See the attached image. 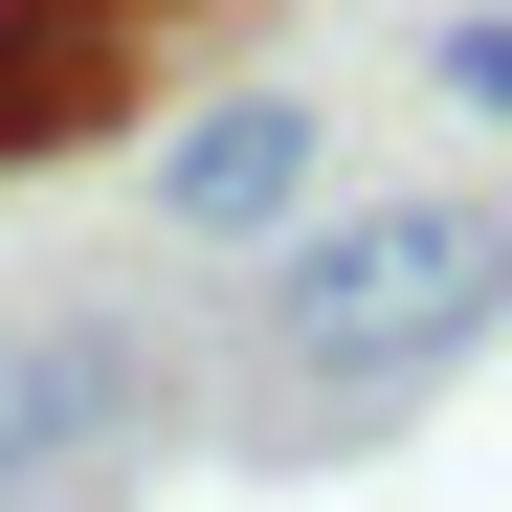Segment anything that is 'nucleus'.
<instances>
[{
    "label": "nucleus",
    "mask_w": 512,
    "mask_h": 512,
    "mask_svg": "<svg viewBox=\"0 0 512 512\" xmlns=\"http://www.w3.org/2000/svg\"><path fill=\"white\" fill-rule=\"evenodd\" d=\"M490 334H512V223L468 179H379V201L268 223V357L334 423H401L446 357H490Z\"/></svg>",
    "instance_id": "obj_1"
},
{
    "label": "nucleus",
    "mask_w": 512,
    "mask_h": 512,
    "mask_svg": "<svg viewBox=\"0 0 512 512\" xmlns=\"http://www.w3.org/2000/svg\"><path fill=\"white\" fill-rule=\"evenodd\" d=\"M134 423H156V334H112V312H0V490L112 468Z\"/></svg>",
    "instance_id": "obj_3"
},
{
    "label": "nucleus",
    "mask_w": 512,
    "mask_h": 512,
    "mask_svg": "<svg viewBox=\"0 0 512 512\" xmlns=\"http://www.w3.org/2000/svg\"><path fill=\"white\" fill-rule=\"evenodd\" d=\"M423 90L468 134H512V0H446V23H423Z\"/></svg>",
    "instance_id": "obj_5"
},
{
    "label": "nucleus",
    "mask_w": 512,
    "mask_h": 512,
    "mask_svg": "<svg viewBox=\"0 0 512 512\" xmlns=\"http://www.w3.org/2000/svg\"><path fill=\"white\" fill-rule=\"evenodd\" d=\"M112 112H156L134 90V0H0V156H67Z\"/></svg>",
    "instance_id": "obj_4"
},
{
    "label": "nucleus",
    "mask_w": 512,
    "mask_h": 512,
    "mask_svg": "<svg viewBox=\"0 0 512 512\" xmlns=\"http://www.w3.org/2000/svg\"><path fill=\"white\" fill-rule=\"evenodd\" d=\"M312 201H334V112L312 90H201L156 134V245H268Z\"/></svg>",
    "instance_id": "obj_2"
}]
</instances>
